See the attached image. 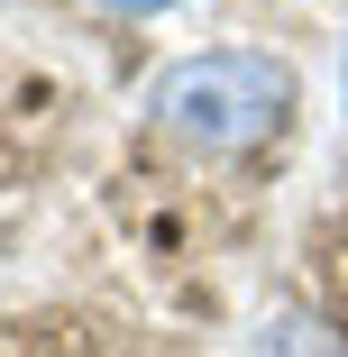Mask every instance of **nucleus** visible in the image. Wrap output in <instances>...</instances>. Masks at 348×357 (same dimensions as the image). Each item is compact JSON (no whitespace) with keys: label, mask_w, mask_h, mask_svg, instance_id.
I'll list each match as a JSON object with an SVG mask.
<instances>
[{"label":"nucleus","mask_w":348,"mask_h":357,"mask_svg":"<svg viewBox=\"0 0 348 357\" xmlns=\"http://www.w3.org/2000/svg\"><path fill=\"white\" fill-rule=\"evenodd\" d=\"M294 110V74L257 46H220V55H183L174 74L156 83V119L165 137H183V147L202 156H239L257 147V137Z\"/></svg>","instance_id":"1"},{"label":"nucleus","mask_w":348,"mask_h":357,"mask_svg":"<svg viewBox=\"0 0 348 357\" xmlns=\"http://www.w3.org/2000/svg\"><path fill=\"white\" fill-rule=\"evenodd\" d=\"M248 357H339V339H330L321 321L285 312V321H266V330H257V348H248Z\"/></svg>","instance_id":"2"},{"label":"nucleus","mask_w":348,"mask_h":357,"mask_svg":"<svg viewBox=\"0 0 348 357\" xmlns=\"http://www.w3.org/2000/svg\"><path fill=\"white\" fill-rule=\"evenodd\" d=\"M101 10H119V19H147V10H174V0H101Z\"/></svg>","instance_id":"3"}]
</instances>
